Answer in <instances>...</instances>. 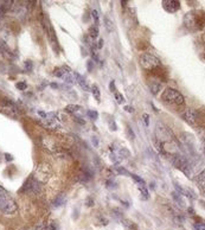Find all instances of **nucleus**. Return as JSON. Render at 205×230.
Returning a JSON list of instances; mask_svg holds the SVG:
<instances>
[{
    "mask_svg": "<svg viewBox=\"0 0 205 230\" xmlns=\"http://www.w3.org/2000/svg\"><path fill=\"white\" fill-rule=\"evenodd\" d=\"M17 210L18 206L12 196L3 186H0V212L4 215H14Z\"/></svg>",
    "mask_w": 205,
    "mask_h": 230,
    "instance_id": "obj_1",
    "label": "nucleus"
},
{
    "mask_svg": "<svg viewBox=\"0 0 205 230\" xmlns=\"http://www.w3.org/2000/svg\"><path fill=\"white\" fill-rule=\"evenodd\" d=\"M184 25L186 29L190 30H200L205 25V14L198 11H191L184 16Z\"/></svg>",
    "mask_w": 205,
    "mask_h": 230,
    "instance_id": "obj_2",
    "label": "nucleus"
},
{
    "mask_svg": "<svg viewBox=\"0 0 205 230\" xmlns=\"http://www.w3.org/2000/svg\"><path fill=\"white\" fill-rule=\"evenodd\" d=\"M162 101H165L169 105H174V106H183L185 103L184 96L179 93L178 90L173 88H166L164 90V93L161 95Z\"/></svg>",
    "mask_w": 205,
    "mask_h": 230,
    "instance_id": "obj_3",
    "label": "nucleus"
},
{
    "mask_svg": "<svg viewBox=\"0 0 205 230\" xmlns=\"http://www.w3.org/2000/svg\"><path fill=\"white\" fill-rule=\"evenodd\" d=\"M140 65L146 70H154L155 68H159L161 65L160 59H158L155 56L151 54H142L139 58Z\"/></svg>",
    "mask_w": 205,
    "mask_h": 230,
    "instance_id": "obj_4",
    "label": "nucleus"
},
{
    "mask_svg": "<svg viewBox=\"0 0 205 230\" xmlns=\"http://www.w3.org/2000/svg\"><path fill=\"white\" fill-rule=\"evenodd\" d=\"M0 112H3V113L6 114V115L14 116V118H17L18 114H19L17 107H16L12 102H9V101H6V100L0 101Z\"/></svg>",
    "mask_w": 205,
    "mask_h": 230,
    "instance_id": "obj_5",
    "label": "nucleus"
},
{
    "mask_svg": "<svg viewBox=\"0 0 205 230\" xmlns=\"http://www.w3.org/2000/svg\"><path fill=\"white\" fill-rule=\"evenodd\" d=\"M198 116H199V113H198L197 109H189V110H186V112L183 114V119H184L187 123H190V125H192V126H196V125H197Z\"/></svg>",
    "mask_w": 205,
    "mask_h": 230,
    "instance_id": "obj_6",
    "label": "nucleus"
},
{
    "mask_svg": "<svg viewBox=\"0 0 205 230\" xmlns=\"http://www.w3.org/2000/svg\"><path fill=\"white\" fill-rule=\"evenodd\" d=\"M162 7H164V10L170 12V13H174L180 9V3L177 1V0H164Z\"/></svg>",
    "mask_w": 205,
    "mask_h": 230,
    "instance_id": "obj_7",
    "label": "nucleus"
},
{
    "mask_svg": "<svg viewBox=\"0 0 205 230\" xmlns=\"http://www.w3.org/2000/svg\"><path fill=\"white\" fill-rule=\"evenodd\" d=\"M194 181L201 190H205V170L194 177Z\"/></svg>",
    "mask_w": 205,
    "mask_h": 230,
    "instance_id": "obj_8",
    "label": "nucleus"
},
{
    "mask_svg": "<svg viewBox=\"0 0 205 230\" xmlns=\"http://www.w3.org/2000/svg\"><path fill=\"white\" fill-rule=\"evenodd\" d=\"M74 77H75V81H76V82H77V83H78V84H79L82 88H83L86 91H89V90H90V89H89V85H88V83L86 82V80H84L83 77H82V76H81L78 72H75V74H74Z\"/></svg>",
    "mask_w": 205,
    "mask_h": 230,
    "instance_id": "obj_9",
    "label": "nucleus"
},
{
    "mask_svg": "<svg viewBox=\"0 0 205 230\" xmlns=\"http://www.w3.org/2000/svg\"><path fill=\"white\" fill-rule=\"evenodd\" d=\"M173 198H174L176 203H177L180 208H185V203H184V201H183V198H181L180 193L178 195V192H173Z\"/></svg>",
    "mask_w": 205,
    "mask_h": 230,
    "instance_id": "obj_10",
    "label": "nucleus"
},
{
    "mask_svg": "<svg viewBox=\"0 0 205 230\" xmlns=\"http://www.w3.org/2000/svg\"><path fill=\"white\" fill-rule=\"evenodd\" d=\"M91 93H93L95 100H96L97 102H100V101H101V93H100V89L97 88V85L91 87Z\"/></svg>",
    "mask_w": 205,
    "mask_h": 230,
    "instance_id": "obj_11",
    "label": "nucleus"
},
{
    "mask_svg": "<svg viewBox=\"0 0 205 230\" xmlns=\"http://www.w3.org/2000/svg\"><path fill=\"white\" fill-rule=\"evenodd\" d=\"M65 203V197L62 195V196H58L55 201H54V206H56V208H58V206H61V205H63Z\"/></svg>",
    "mask_w": 205,
    "mask_h": 230,
    "instance_id": "obj_12",
    "label": "nucleus"
},
{
    "mask_svg": "<svg viewBox=\"0 0 205 230\" xmlns=\"http://www.w3.org/2000/svg\"><path fill=\"white\" fill-rule=\"evenodd\" d=\"M139 190H140V192H141L144 199H147V198H148V190H147V188L145 186V184H139Z\"/></svg>",
    "mask_w": 205,
    "mask_h": 230,
    "instance_id": "obj_13",
    "label": "nucleus"
},
{
    "mask_svg": "<svg viewBox=\"0 0 205 230\" xmlns=\"http://www.w3.org/2000/svg\"><path fill=\"white\" fill-rule=\"evenodd\" d=\"M97 36H99V29L96 26H91L89 29V37L91 39H95V38H97Z\"/></svg>",
    "mask_w": 205,
    "mask_h": 230,
    "instance_id": "obj_14",
    "label": "nucleus"
},
{
    "mask_svg": "<svg viewBox=\"0 0 205 230\" xmlns=\"http://www.w3.org/2000/svg\"><path fill=\"white\" fill-rule=\"evenodd\" d=\"M104 26H106V29H107V31L108 32H111L113 31V21L108 18V17H104Z\"/></svg>",
    "mask_w": 205,
    "mask_h": 230,
    "instance_id": "obj_15",
    "label": "nucleus"
},
{
    "mask_svg": "<svg viewBox=\"0 0 205 230\" xmlns=\"http://www.w3.org/2000/svg\"><path fill=\"white\" fill-rule=\"evenodd\" d=\"M149 87H151V91H152L153 94H158V91H159L161 84H160V83H151Z\"/></svg>",
    "mask_w": 205,
    "mask_h": 230,
    "instance_id": "obj_16",
    "label": "nucleus"
},
{
    "mask_svg": "<svg viewBox=\"0 0 205 230\" xmlns=\"http://www.w3.org/2000/svg\"><path fill=\"white\" fill-rule=\"evenodd\" d=\"M66 110L71 112V113H76V112L81 110V107L77 105H69V106H66Z\"/></svg>",
    "mask_w": 205,
    "mask_h": 230,
    "instance_id": "obj_17",
    "label": "nucleus"
},
{
    "mask_svg": "<svg viewBox=\"0 0 205 230\" xmlns=\"http://www.w3.org/2000/svg\"><path fill=\"white\" fill-rule=\"evenodd\" d=\"M114 96H115V100H116V102H117V103L122 105V103L125 102V99H124V96H122L120 93H117V91H115V93H114Z\"/></svg>",
    "mask_w": 205,
    "mask_h": 230,
    "instance_id": "obj_18",
    "label": "nucleus"
},
{
    "mask_svg": "<svg viewBox=\"0 0 205 230\" xmlns=\"http://www.w3.org/2000/svg\"><path fill=\"white\" fill-rule=\"evenodd\" d=\"M91 17H93L95 24L99 25V24H100V17H99V12H97L96 10H93V11H91Z\"/></svg>",
    "mask_w": 205,
    "mask_h": 230,
    "instance_id": "obj_19",
    "label": "nucleus"
},
{
    "mask_svg": "<svg viewBox=\"0 0 205 230\" xmlns=\"http://www.w3.org/2000/svg\"><path fill=\"white\" fill-rule=\"evenodd\" d=\"M119 155H120L121 158H128V157H129V151L126 150V148H121V150L119 151Z\"/></svg>",
    "mask_w": 205,
    "mask_h": 230,
    "instance_id": "obj_20",
    "label": "nucleus"
},
{
    "mask_svg": "<svg viewBox=\"0 0 205 230\" xmlns=\"http://www.w3.org/2000/svg\"><path fill=\"white\" fill-rule=\"evenodd\" d=\"M87 115H88L90 119H93V120H96L99 114H97V112H96V110H88V112H87Z\"/></svg>",
    "mask_w": 205,
    "mask_h": 230,
    "instance_id": "obj_21",
    "label": "nucleus"
},
{
    "mask_svg": "<svg viewBox=\"0 0 205 230\" xmlns=\"http://www.w3.org/2000/svg\"><path fill=\"white\" fill-rule=\"evenodd\" d=\"M132 178L138 183V184H145V181H144V179L141 178V177H139V176H136V174H132Z\"/></svg>",
    "mask_w": 205,
    "mask_h": 230,
    "instance_id": "obj_22",
    "label": "nucleus"
},
{
    "mask_svg": "<svg viewBox=\"0 0 205 230\" xmlns=\"http://www.w3.org/2000/svg\"><path fill=\"white\" fill-rule=\"evenodd\" d=\"M17 88H18L19 90H25V89L27 88V85H26L25 82H18V83H17Z\"/></svg>",
    "mask_w": 205,
    "mask_h": 230,
    "instance_id": "obj_23",
    "label": "nucleus"
},
{
    "mask_svg": "<svg viewBox=\"0 0 205 230\" xmlns=\"http://www.w3.org/2000/svg\"><path fill=\"white\" fill-rule=\"evenodd\" d=\"M121 222L124 223V224H125V225H126L127 228H133V226H134V224H133V223H132V222H131L129 219H122Z\"/></svg>",
    "mask_w": 205,
    "mask_h": 230,
    "instance_id": "obj_24",
    "label": "nucleus"
},
{
    "mask_svg": "<svg viewBox=\"0 0 205 230\" xmlns=\"http://www.w3.org/2000/svg\"><path fill=\"white\" fill-rule=\"evenodd\" d=\"M55 75H56L57 77L62 78V77H63V75H64V69H57V70L55 71Z\"/></svg>",
    "mask_w": 205,
    "mask_h": 230,
    "instance_id": "obj_25",
    "label": "nucleus"
},
{
    "mask_svg": "<svg viewBox=\"0 0 205 230\" xmlns=\"http://www.w3.org/2000/svg\"><path fill=\"white\" fill-rule=\"evenodd\" d=\"M142 119H144L145 125L148 126V125H149V115H148V114H144V115H142Z\"/></svg>",
    "mask_w": 205,
    "mask_h": 230,
    "instance_id": "obj_26",
    "label": "nucleus"
},
{
    "mask_svg": "<svg viewBox=\"0 0 205 230\" xmlns=\"http://www.w3.org/2000/svg\"><path fill=\"white\" fill-rule=\"evenodd\" d=\"M194 228L197 230H205V224H201V223H196L194 224Z\"/></svg>",
    "mask_w": 205,
    "mask_h": 230,
    "instance_id": "obj_27",
    "label": "nucleus"
},
{
    "mask_svg": "<svg viewBox=\"0 0 205 230\" xmlns=\"http://www.w3.org/2000/svg\"><path fill=\"white\" fill-rule=\"evenodd\" d=\"M48 229H49V230H57V229H58V226H57V224H56L55 222H52V223H50V224H49Z\"/></svg>",
    "mask_w": 205,
    "mask_h": 230,
    "instance_id": "obj_28",
    "label": "nucleus"
},
{
    "mask_svg": "<svg viewBox=\"0 0 205 230\" xmlns=\"http://www.w3.org/2000/svg\"><path fill=\"white\" fill-rule=\"evenodd\" d=\"M25 67H26V69H27L29 71H31V70H32V62H31V61H26V62H25Z\"/></svg>",
    "mask_w": 205,
    "mask_h": 230,
    "instance_id": "obj_29",
    "label": "nucleus"
},
{
    "mask_svg": "<svg viewBox=\"0 0 205 230\" xmlns=\"http://www.w3.org/2000/svg\"><path fill=\"white\" fill-rule=\"evenodd\" d=\"M109 125H110V129H111V130H116V129H117V127H116V123H115V121H114V120H113V121L110 120Z\"/></svg>",
    "mask_w": 205,
    "mask_h": 230,
    "instance_id": "obj_30",
    "label": "nucleus"
},
{
    "mask_svg": "<svg viewBox=\"0 0 205 230\" xmlns=\"http://www.w3.org/2000/svg\"><path fill=\"white\" fill-rule=\"evenodd\" d=\"M86 204H87L88 206H93V205H94V199H93L91 197H88V198H87V203H86Z\"/></svg>",
    "mask_w": 205,
    "mask_h": 230,
    "instance_id": "obj_31",
    "label": "nucleus"
},
{
    "mask_svg": "<svg viewBox=\"0 0 205 230\" xmlns=\"http://www.w3.org/2000/svg\"><path fill=\"white\" fill-rule=\"evenodd\" d=\"M5 12H7V11L5 10V7H4L3 5H0V18H1V17L5 14Z\"/></svg>",
    "mask_w": 205,
    "mask_h": 230,
    "instance_id": "obj_32",
    "label": "nucleus"
},
{
    "mask_svg": "<svg viewBox=\"0 0 205 230\" xmlns=\"http://www.w3.org/2000/svg\"><path fill=\"white\" fill-rule=\"evenodd\" d=\"M74 119H75V121H77V122H78V123H81V125H84V123H86V121H84V120L79 119L78 116H74Z\"/></svg>",
    "mask_w": 205,
    "mask_h": 230,
    "instance_id": "obj_33",
    "label": "nucleus"
},
{
    "mask_svg": "<svg viewBox=\"0 0 205 230\" xmlns=\"http://www.w3.org/2000/svg\"><path fill=\"white\" fill-rule=\"evenodd\" d=\"M38 114H39L40 116H42L43 119H46V118L49 116V115H48V114H46L45 112H43V110H39V112H38Z\"/></svg>",
    "mask_w": 205,
    "mask_h": 230,
    "instance_id": "obj_34",
    "label": "nucleus"
},
{
    "mask_svg": "<svg viewBox=\"0 0 205 230\" xmlns=\"http://www.w3.org/2000/svg\"><path fill=\"white\" fill-rule=\"evenodd\" d=\"M117 171L121 173V174H128V172H127V170H125V168H122V167H117Z\"/></svg>",
    "mask_w": 205,
    "mask_h": 230,
    "instance_id": "obj_35",
    "label": "nucleus"
},
{
    "mask_svg": "<svg viewBox=\"0 0 205 230\" xmlns=\"http://www.w3.org/2000/svg\"><path fill=\"white\" fill-rule=\"evenodd\" d=\"M87 67H88V71L93 70V61H88L87 62Z\"/></svg>",
    "mask_w": 205,
    "mask_h": 230,
    "instance_id": "obj_36",
    "label": "nucleus"
},
{
    "mask_svg": "<svg viewBox=\"0 0 205 230\" xmlns=\"http://www.w3.org/2000/svg\"><path fill=\"white\" fill-rule=\"evenodd\" d=\"M91 140H93V144H94V146H95V147H97V146H99L97 138H96V136H93V138H91Z\"/></svg>",
    "mask_w": 205,
    "mask_h": 230,
    "instance_id": "obj_37",
    "label": "nucleus"
},
{
    "mask_svg": "<svg viewBox=\"0 0 205 230\" xmlns=\"http://www.w3.org/2000/svg\"><path fill=\"white\" fill-rule=\"evenodd\" d=\"M109 89H110V91H115V82H114V81H111V82H110V84H109Z\"/></svg>",
    "mask_w": 205,
    "mask_h": 230,
    "instance_id": "obj_38",
    "label": "nucleus"
},
{
    "mask_svg": "<svg viewBox=\"0 0 205 230\" xmlns=\"http://www.w3.org/2000/svg\"><path fill=\"white\" fill-rule=\"evenodd\" d=\"M113 214H114V216H115V217H121V212H120V210H119V209H115V210L113 211Z\"/></svg>",
    "mask_w": 205,
    "mask_h": 230,
    "instance_id": "obj_39",
    "label": "nucleus"
},
{
    "mask_svg": "<svg viewBox=\"0 0 205 230\" xmlns=\"http://www.w3.org/2000/svg\"><path fill=\"white\" fill-rule=\"evenodd\" d=\"M99 49H102V47H103V39H99Z\"/></svg>",
    "mask_w": 205,
    "mask_h": 230,
    "instance_id": "obj_40",
    "label": "nucleus"
},
{
    "mask_svg": "<svg viewBox=\"0 0 205 230\" xmlns=\"http://www.w3.org/2000/svg\"><path fill=\"white\" fill-rule=\"evenodd\" d=\"M125 110H127V112H129V113H133V112H134V109L131 108L129 106H126V107H125Z\"/></svg>",
    "mask_w": 205,
    "mask_h": 230,
    "instance_id": "obj_41",
    "label": "nucleus"
},
{
    "mask_svg": "<svg viewBox=\"0 0 205 230\" xmlns=\"http://www.w3.org/2000/svg\"><path fill=\"white\" fill-rule=\"evenodd\" d=\"M6 159H7V160H12V157L9 155V154H6Z\"/></svg>",
    "mask_w": 205,
    "mask_h": 230,
    "instance_id": "obj_42",
    "label": "nucleus"
},
{
    "mask_svg": "<svg viewBox=\"0 0 205 230\" xmlns=\"http://www.w3.org/2000/svg\"><path fill=\"white\" fill-rule=\"evenodd\" d=\"M203 151H204V153H205V141L203 143Z\"/></svg>",
    "mask_w": 205,
    "mask_h": 230,
    "instance_id": "obj_43",
    "label": "nucleus"
}]
</instances>
